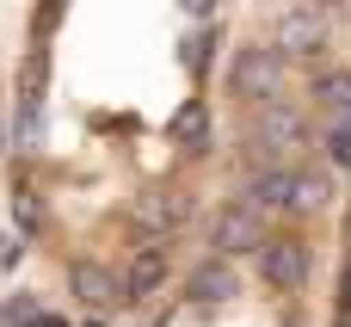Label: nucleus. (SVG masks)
<instances>
[{"mask_svg": "<svg viewBox=\"0 0 351 327\" xmlns=\"http://www.w3.org/2000/svg\"><path fill=\"white\" fill-rule=\"evenodd\" d=\"M259 272L271 291H296L308 278V241H265L259 247Z\"/></svg>", "mask_w": 351, "mask_h": 327, "instance_id": "4", "label": "nucleus"}, {"mask_svg": "<svg viewBox=\"0 0 351 327\" xmlns=\"http://www.w3.org/2000/svg\"><path fill=\"white\" fill-rule=\"evenodd\" d=\"M19 223H25V229H37V204H31V192H19Z\"/></svg>", "mask_w": 351, "mask_h": 327, "instance_id": "15", "label": "nucleus"}, {"mask_svg": "<svg viewBox=\"0 0 351 327\" xmlns=\"http://www.w3.org/2000/svg\"><path fill=\"white\" fill-rule=\"evenodd\" d=\"M68 291H74L80 309H117V303H123V284H117L105 266H93V260H74V266H68Z\"/></svg>", "mask_w": 351, "mask_h": 327, "instance_id": "5", "label": "nucleus"}, {"mask_svg": "<svg viewBox=\"0 0 351 327\" xmlns=\"http://www.w3.org/2000/svg\"><path fill=\"white\" fill-rule=\"evenodd\" d=\"M0 148H6V124H0Z\"/></svg>", "mask_w": 351, "mask_h": 327, "instance_id": "16", "label": "nucleus"}, {"mask_svg": "<svg viewBox=\"0 0 351 327\" xmlns=\"http://www.w3.org/2000/svg\"><path fill=\"white\" fill-rule=\"evenodd\" d=\"M123 303H148L160 284H167V247H136V260L123 266Z\"/></svg>", "mask_w": 351, "mask_h": 327, "instance_id": "7", "label": "nucleus"}, {"mask_svg": "<svg viewBox=\"0 0 351 327\" xmlns=\"http://www.w3.org/2000/svg\"><path fill=\"white\" fill-rule=\"evenodd\" d=\"M247 204L253 210H296V173L290 167H259L253 185H247Z\"/></svg>", "mask_w": 351, "mask_h": 327, "instance_id": "9", "label": "nucleus"}, {"mask_svg": "<svg viewBox=\"0 0 351 327\" xmlns=\"http://www.w3.org/2000/svg\"><path fill=\"white\" fill-rule=\"evenodd\" d=\"M179 216H185V204H179L173 192H148V198L136 204V223H142V229H154V235H167Z\"/></svg>", "mask_w": 351, "mask_h": 327, "instance_id": "10", "label": "nucleus"}, {"mask_svg": "<svg viewBox=\"0 0 351 327\" xmlns=\"http://www.w3.org/2000/svg\"><path fill=\"white\" fill-rule=\"evenodd\" d=\"M315 99H321V105H333V111H339V124H351V68L321 74V80H315Z\"/></svg>", "mask_w": 351, "mask_h": 327, "instance_id": "11", "label": "nucleus"}, {"mask_svg": "<svg viewBox=\"0 0 351 327\" xmlns=\"http://www.w3.org/2000/svg\"><path fill=\"white\" fill-rule=\"evenodd\" d=\"M278 80H284V49L278 43H241L234 62H228V87L241 99H253L259 111L278 105Z\"/></svg>", "mask_w": 351, "mask_h": 327, "instance_id": "1", "label": "nucleus"}, {"mask_svg": "<svg viewBox=\"0 0 351 327\" xmlns=\"http://www.w3.org/2000/svg\"><path fill=\"white\" fill-rule=\"evenodd\" d=\"M86 327H105V322H86Z\"/></svg>", "mask_w": 351, "mask_h": 327, "instance_id": "17", "label": "nucleus"}, {"mask_svg": "<svg viewBox=\"0 0 351 327\" xmlns=\"http://www.w3.org/2000/svg\"><path fill=\"white\" fill-rule=\"evenodd\" d=\"M179 130H185V136L197 142V155L210 148V111H204V105H191V111H179Z\"/></svg>", "mask_w": 351, "mask_h": 327, "instance_id": "13", "label": "nucleus"}, {"mask_svg": "<svg viewBox=\"0 0 351 327\" xmlns=\"http://www.w3.org/2000/svg\"><path fill=\"white\" fill-rule=\"evenodd\" d=\"M185 291H191V303H210L216 309V303H234L241 297V272L228 260H204V266H191V284Z\"/></svg>", "mask_w": 351, "mask_h": 327, "instance_id": "8", "label": "nucleus"}, {"mask_svg": "<svg viewBox=\"0 0 351 327\" xmlns=\"http://www.w3.org/2000/svg\"><path fill=\"white\" fill-rule=\"evenodd\" d=\"M296 142H308L302 111H296V105H284V99H278V105H265V111H259V161H265V167H284L278 155H284V148H296Z\"/></svg>", "mask_w": 351, "mask_h": 327, "instance_id": "3", "label": "nucleus"}, {"mask_svg": "<svg viewBox=\"0 0 351 327\" xmlns=\"http://www.w3.org/2000/svg\"><path fill=\"white\" fill-rule=\"evenodd\" d=\"M278 49H290V56H321L327 49V19L321 12H278Z\"/></svg>", "mask_w": 351, "mask_h": 327, "instance_id": "6", "label": "nucleus"}, {"mask_svg": "<svg viewBox=\"0 0 351 327\" xmlns=\"http://www.w3.org/2000/svg\"><path fill=\"white\" fill-rule=\"evenodd\" d=\"M327 204V173H296V210H321Z\"/></svg>", "mask_w": 351, "mask_h": 327, "instance_id": "12", "label": "nucleus"}, {"mask_svg": "<svg viewBox=\"0 0 351 327\" xmlns=\"http://www.w3.org/2000/svg\"><path fill=\"white\" fill-rule=\"evenodd\" d=\"M210 247H216V260H234V253H253L259 260V247H265V229H259V210L241 198V204H228L216 223H210Z\"/></svg>", "mask_w": 351, "mask_h": 327, "instance_id": "2", "label": "nucleus"}, {"mask_svg": "<svg viewBox=\"0 0 351 327\" xmlns=\"http://www.w3.org/2000/svg\"><path fill=\"white\" fill-rule=\"evenodd\" d=\"M327 161L351 167V124H333V130H327Z\"/></svg>", "mask_w": 351, "mask_h": 327, "instance_id": "14", "label": "nucleus"}]
</instances>
